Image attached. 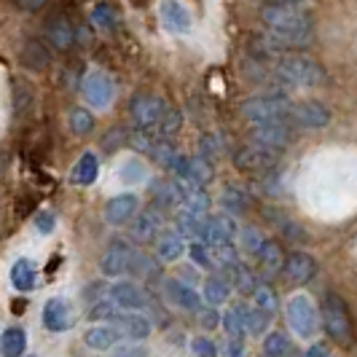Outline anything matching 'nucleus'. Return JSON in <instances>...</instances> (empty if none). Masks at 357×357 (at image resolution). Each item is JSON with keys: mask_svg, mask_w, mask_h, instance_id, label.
<instances>
[{"mask_svg": "<svg viewBox=\"0 0 357 357\" xmlns=\"http://www.w3.org/2000/svg\"><path fill=\"white\" fill-rule=\"evenodd\" d=\"M274 75L280 78V84L293 86V89H317L325 84V68L312 56L298 52L280 56L274 62Z\"/></svg>", "mask_w": 357, "mask_h": 357, "instance_id": "nucleus-1", "label": "nucleus"}, {"mask_svg": "<svg viewBox=\"0 0 357 357\" xmlns=\"http://www.w3.org/2000/svg\"><path fill=\"white\" fill-rule=\"evenodd\" d=\"M261 22L274 33H312V14L296 3H268L261 8Z\"/></svg>", "mask_w": 357, "mask_h": 357, "instance_id": "nucleus-2", "label": "nucleus"}, {"mask_svg": "<svg viewBox=\"0 0 357 357\" xmlns=\"http://www.w3.org/2000/svg\"><path fill=\"white\" fill-rule=\"evenodd\" d=\"M320 314L325 333L341 347H349L352 344V317H349V306L339 293H325Z\"/></svg>", "mask_w": 357, "mask_h": 357, "instance_id": "nucleus-3", "label": "nucleus"}, {"mask_svg": "<svg viewBox=\"0 0 357 357\" xmlns=\"http://www.w3.org/2000/svg\"><path fill=\"white\" fill-rule=\"evenodd\" d=\"M293 102L282 94H268V97H250L242 102V116L255 124H287Z\"/></svg>", "mask_w": 357, "mask_h": 357, "instance_id": "nucleus-4", "label": "nucleus"}, {"mask_svg": "<svg viewBox=\"0 0 357 357\" xmlns=\"http://www.w3.org/2000/svg\"><path fill=\"white\" fill-rule=\"evenodd\" d=\"M285 314L290 331L296 336H301V339H312L317 333V328H320V314H317V309L312 304V298L304 296V293H298V296H293L287 301Z\"/></svg>", "mask_w": 357, "mask_h": 357, "instance_id": "nucleus-5", "label": "nucleus"}, {"mask_svg": "<svg viewBox=\"0 0 357 357\" xmlns=\"http://www.w3.org/2000/svg\"><path fill=\"white\" fill-rule=\"evenodd\" d=\"M234 164L239 169H245V172H252V175H268V172H274L280 167V151L248 143L234 153Z\"/></svg>", "mask_w": 357, "mask_h": 357, "instance_id": "nucleus-6", "label": "nucleus"}, {"mask_svg": "<svg viewBox=\"0 0 357 357\" xmlns=\"http://www.w3.org/2000/svg\"><path fill=\"white\" fill-rule=\"evenodd\" d=\"M164 113H167V105L153 94H135V100L129 105V119H132L135 129H148V132L156 129Z\"/></svg>", "mask_w": 357, "mask_h": 357, "instance_id": "nucleus-7", "label": "nucleus"}, {"mask_svg": "<svg viewBox=\"0 0 357 357\" xmlns=\"http://www.w3.org/2000/svg\"><path fill=\"white\" fill-rule=\"evenodd\" d=\"M331 107L317 102V100H298L290 107V124L301 126V129H322L331 124Z\"/></svg>", "mask_w": 357, "mask_h": 357, "instance_id": "nucleus-8", "label": "nucleus"}, {"mask_svg": "<svg viewBox=\"0 0 357 357\" xmlns=\"http://www.w3.org/2000/svg\"><path fill=\"white\" fill-rule=\"evenodd\" d=\"M135 255L137 252L132 250V245L126 239H113L107 245V250L102 252V258H100V271L105 277H121V274H126L132 268Z\"/></svg>", "mask_w": 357, "mask_h": 357, "instance_id": "nucleus-9", "label": "nucleus"}, {"mask_svg": "<svg viewBox=\"0 0 357 357\" xmlns=\"http://www.w3.org/2000/svg\"><path fill=\"white\" fill-rule=\"evenodd\" d=\"M81 91H84L86 102L91 107H97V110H105L113 102V94H116L113 81L107 78L105 73H86L84 81H81Z\"/></svg>", "mask_w": 357, "mask_h": 357, "instance_id": "nucleus-10", "label": "nucleus"}, {"mask_svg": "<svg viewBox=\"0 0 357 357\" xmlns=\"http://www.w3.org/2000/svg\"><path fill=\"white\" fill-rule=\"evenodd\" d=\"M248 140L255 145H264L271 151H285L293 143V132L287 124H255L248 135Z\"/></svg>", "mask_w": 357, "mask_h": 357, "instance_id": "nucleus-11", "label": "nucleus"}, {"mask_svg": "<svg viewBox=\"0 0 357 357\" xmlns=\"http://www.w3.org/2000/svg\"><path fill=\"white\" fill-rule=\"evenodd\" d=\"M285 277L293 285H306L317 277V261L309 255L306 250H296L285 258Z\"/></svg>", "mask_w": 357, "mask_h": 357, "instance_id": "nucleus-12", "label": "nucleus"}, {"mask_svg": "<svg viewBox=\"0 0 357 357\" xmlns=\"http://www.w3.org/2000/svg\"><path fill=\"white\" fill-rule=\"evenodd\" d=\"M236 236V220L231 215L218 213L213 218H207V229H204V242L210 248L218 245H231V239Z\"/></svg>", "mask_w": 357, "mask_h": 357, "instance_id": "nucleus-13", "label": "nucleus"}, {"mask_svg": "<svg viewBox=\"0 0 357 357\" xmlns=\"http://www.w3.org/2000/svg\"><path fill=\"white\" fill-rule=\"evenodd\" d=\"M135 215H137V197L135 194H119V197L107 199L105 220L110 226H124L129 220H135Z\"/></svg>", "mask_w": 357, "mask_h": 357, "instance_id": "nucleus-14", "label": "nucleus"}, {"mask_svg": "<svg viewBox=\"0 0 357 357\" xmlns=\"http://www.w3.org/2000/svg\"><path fill=\"white\" fill-rule=\"evenodd\" d=\"M148 194L151 199L159 204V207H183V185L180 180H153L148 185Z\"/></svg>", "mask_w": 357, "mask_h": 357, "instance_id": "nucleus-15", "label": "nucleus"}, {"mask_svg": "<svg viewBox=\"0 0 357 357\" xmlns=\"http://www.w3.org/2000/svg\"><path fill=\"white\" fill-rule=\"evenodd\" d=\"M159 229H161L159 213L145 210V213L135 215V220H132V226H129V234H132V239H135V242H143L145 245V242L159 239Z\"/></svg>", "mask_w": 357, "mask_h": 357, "instance_id": "nucleus-16", "label": "nucleus"}, {"mask_svg": "<svg viewBox=\"0 0 357 357\" xmlns=\"http://www.w3.org/2000/svg\"><path fill=\"white\" fill-rule=\"evenodd\" d=\"M110 296H113V301L119 306H124L129 312H135V309H143L148 304V296H145V290L140 285H135V282H116V285L110 287Z\"/></svg>", "mask_w": 357, "mask_h": 357, "instance_id": "nucleus-17", "label": "nucleus"}, {"mask_svg": "<svg viewBox=\"0 0 357 357\" xmlns=\"http://www.w3.org/2000/svg\"><path fill=\"white\" fill-rule=\"evenodd\" d=\"M161 24L169 30V33H188L191 27V14L180 6L178 0H164L159 8Z\"/></svg>", "mask_w": 357, "mask_h": 357, "instance_id": "nucleus-18", "label": "nucleus"}, {"mask_svg": "<svg viewBox=\"0 0 357 357\" xmlns=\"http://www.w3.org/2000/svg\"><path fill=\"white\" fill-rule=\"evenodd\" d=\"M43 325L52 333H62L70 328V306L65 304L62 298H49L43 306Z\"/></svg>", "mask_w": 357, "mask_h": 357, "instance_id": "nucleus-19", "label": "nucleus"}, {"mask_svg": "<svg viewBox=\"0 0 357 357\" xmlns=\"http://www.w3.org/2000/svg\"><path fill=\"white\" fill-rule=\"evenodd\" d=\"M121 339V331L116 328V325H91L89 331L84 333V341H86V347L91 349H97V352H107V349H113L116 344Z\"/></svg>", "mask_w": 357, "mask_h": 357, "instance_id": "nucleus-20", "label": "nucleus"}, {"mask_svg": "<svg viewBox=\"0 0 357 357\" xmlns=\"http://www.w3.org/2000/svg\"><path fill=\"white\" fill-rule=\"evenodd\" d=\"M164 287H167V298H169L172 304H178L180 309H188V312H199L202 298H199V293L191 285H185V282H180V280H167Z\"/></svg>", "mask_w": 357, "mask_h": 357, "instance_id": "nucleus-21", "label": "nucleus"}, {"mask_svg": "<svg viewBox=\"0 0 357 357\" xmlns=\"http://www.w3.org/2000/svg\"><path fill=\"white\" fill-rule=\"evenodd\" d=\"M178 180L180 185H183V207L197 215H207V210H210V194L199 183H194V180H185V178H178Z\"/></svg>", "mask_w": 357, "mask_h": 357, "instance_id": "nucleus-22", "label": "nucleus"}, {"mask_svg": "<svg viewBox=\"0 0 357 357\" xmlns=\"http://www.w3.org/2000/svg\"><path fill=\"white\" fill-rule=\"evenodd\" d=\"M183 250H185V245H183V234L180 231L159 234V239H156V255H159V261L172 264V261H178L180 255H183Z\"/></svg>", "mask_w": 357, "mask_h": 357, "instance_id": "nucleus-23", "label": "nucleus"}, {"mask_svg": "<svg viewBox=\"0 0 357 357\" xmlns=\"http://www.w3.org/2000/svg\"><path fill=\"white\" fill-rule=\"evenodd\" d=\"M113 325L121 331V336H126V339H145L151 333V322L145 320L143 314H116Z\"/></svg>", "mask_w": 357, "mask_h": 357, "instance_id": "nucleus-24", "label": "nucleus"}, {"mask_svg": "<svg viewBox=\"0 0 357 357\" xmlns=\"http://www.w3.org/2000/svg\"><path fill=\"white\" fill-rule=\"evenodd\" d=\"M46 38L52 40L54 49L68 52V49L73 46V40H75V33H73V27H70V22H68V19L56 17L46 24Z\"/></svg>", "mask_w": 357, "mask_h": 357, "instance_id": "nucleus-25", "label": "nucleus"}, {"mask_svg": "<svg viewBox=\"0 0 357 357\" xmlns=\"http://www.w3.org/2000/svg\"><path fill=\"white\" fill-rule=\"evenodd\" d=\"M175 226H178V231L183 236H199V239H204V229H207V218L204 215H197L191 213V210H178L175 213Z\"/></svg>", "mask_w": 357, "mask_h": 357, "instance_id": "nucleus-26", "label": "nucleus"}, {"mask_svg": "<svg viewBox=\"0 0 357 357\" xmlns=\"http://www.w3.org/2000/svg\"><path fill=\"white\" fill-rule=\"evenodd\" d=\"M24 349H27V333H24V328H17V325L6 328L3 331V339H0V352H3V357H22Z\"/></svg>", "mask_w": 357, "mask_h": 357, "instance_id": "nucleus-27", "label": "nucleus"}, {"mask_svg": "<svg viewBox=\"0 0 357 357\" xmlns=\"http://www.w3.org/2000/svg\"><path fill=\"white\" fill-rule=\"evenodd\" d=\"M11 285L17 287L19 293H27L36 287V264L30 258H19L14 268H11Z\"/></svg>", "mask_w": 357, "mask_h": 357, "instance_id": "nucleus-28", "label": "nucleus"}, {"mask_svg": "<svg viewBox=\"0 0 357 357\" xmlns=\"http://www.w3.org/2000/svg\"><path fill=\"white\" fill-rule=\"evenodd\" d=\"M223 328L231 339H242L248 333V306L236 304L223 314Z\"/></svg>", "mask_w": 357, "mask_h": 357, "instance_id": "nucleus-29", "label": "nucleus"}, {"mask_svg": "<svg viewBox=\"0 0 357 357\" xmlns=\"http://www.w3.org/2000/svg\"><path fill=\"white\" fill-rule=\"evenodd\" d=\"M97 172H100V164H97V156L94 153H81V159L73 169V183L75 185H91L97 180Z\"/></svg>", "mask_w": 357, "mask_h": 357, "instance_id": "nucleus-30", "label": "nucleus"}, {"mask_svg": "<svg viewBox=\"0 0 357 357\" xmlns=\"http://www.w3.org/2000/svg\"><path fill=\"white\" fill-rule=\"evenodd\" d=\"M202 296H204V301L210 306H220L229 301V296H231V285L223 280V277H207L204 280V290H202Z\"/></svg>", "mask_w": 357, "mask_h": 357, "instance_id": "nucleus-31", "label": "nucleus"}, {"mask_svg": "<svg viewBox=\"0 0 357 357\" xmlns=\"http://www.w3.org/2000/svg\"><path fill=\"white\" fill-rule=\"evenodd\" d=\"M22 65L30 68V70H43L49 65V52L43 49V43L27 40L24 49H22Z\"/></svg>", "mask_w": 357, "mask_h": 357, "instance_id": "nucleus-32", "label": "nucleus"}, {"mask_svg": "<svg viewBox=\"0 0 357 357\" xmlns=\"http://www.w3.org/2000/svg\"><path fill=\"white\" fill-rule=\"evenodd\" d=\"M226 271H229V277H231V285L236 287L239 293H248V296H252V293H255L258 280H255V274H252L245 264H234V266H229Z\"/></svg>", "mask_w": 357, "mask_h": 357, "instance_id": "nucleus-33", "label": "nucleus"}, {"mask_svg": "<svg viewBox=\"0 0 357 357\" xmlns=\"http://www.w3.org/2000/svg\"><path fill=\"white\" fill-rule=\"evenodd\" d=\"M258 261H261V266L266 268V271H280V268H285V252H282V245L274 242V239H266V245H264V250H261V255H258Z\"/></svg>", "mask_w": 357, "mask_h": 357, "instance_id": "nucleus-34", "label": "nucleus"}, {"mask_svg": "<svg viewBox=\"0 0 357 357\" xmlns=\"http://www.w3.org/2000/svg\"><path fill=\"white\" fill-rule=\"evenodd\" d=\"M213 178H215V169L207 156H194V159L188 161V175H185V180H194L199 185H204V183H210Z\"/></svg>", "mask_w": 357, "mask_h": 357, "instance_id": "nucleus-35", "label": "nucleus"}, {"mask_svg": "<svg viewBox=\"0 0 357 357\" xmlns=\"http://www.w3.org/2000/svg\"><path fill=\"white\" fill-rule=\"evenodd\" d=\"M264 355L266 357H287L290 355V336L282 331H271L264 339Z\"/></svg>", "mask_w": 357, "mask_h": 357, "instance_id": "nucleus-36", "label": "nucleus"}, {"mask_svg": "<svg viewBox=\"0 0 357 357\" xmlns=\"http://www.w3.org/2000/svg\"><path fill=\"white\" fill-rule=\"evenodd\" d=\"M68 124H70L73 135L86 137L91 129H94V116H91L86 107H73L70 113H68Z\"/></svg>", "mask_w": 357, "mask_h": 357, "instance_id": "nucleus-37", "label": "nucleus"}, {"mask_svg": "<svg viewBox=\"0 0 357 357\" xmlns=\"http://www.w3.org/2000/svg\"><path fill=\"white\" fill-rule=\"evenodd\" d=\"M264 245H266V236H264V231L261 229H255V226H245L242 229V250H248L250 255H261V250H264Z\"/></svg>", "mask_w": 357, "mask_h": 357, "instance_id": "nucleus-38", "label": "nucleus"}, {"mask_svg": "<svg viewBox=\"0 0 357 357\" xmlns=\"http://www.w3.org/2000/svg\"><path fill=\"white\" fill-rule=\"evenodd\" d=\"M268 322H271V312L261 309V306L248 309V333H250V336H261V333H266Z\"/></svg>", "mask_w": 357, "mask_h": 357, "instance_id": "nucleus-39", "label": "nucleus"}, {"mask_svg": "<svg viewBox=\"0 0 357 357\" xmlns=\"http://www.w3.org/2000/svg\"><path fill=\"white\" fill-rule=\"evenodd\" d=\"M126 143L132 145L135 151H143V153H148V156H151L159 140H156V137H153L148 129H132V132L126 135Z\"/></svg>", "mask_w": 357, "mask_h": 357, "instance_id": "nucleus-40", "label": "nucleus"}, {"mask_svg": "<svg viewBox=\"0 0 357 357\" xmlns=\"http://www.w3.org/2000/svg\"><path fill=\"white\" fill-rule=\"evenodd\" d=\"M220 202H223V207H229L231 213H245V210L250 207V197H248L242 188H236V185L226 188V194L220 197Z\"/></svg>", "mask_w": 357, "mask_h": 357, "instance_id": "nucleus-41", "label": "nucleus"}, {"mask_svg": "<svg viewBox=\"0 0 357 357\" xmlns=\"http://www.w3.org/2000/svg\"><path fill=\"white\" fill-rule=\"evenodd\" d=\"M252 298H255V306H261V309H266V312H277V306H280V301H277V293H274V287L268 285V282H258V287H255V293H252Z\"/></svg>", "mask_w": 357, "mask_h": 357, "instance_id": "nucleus-42", "label": "nucleus"}, {"mask_svg": "<svg viewBox=\"0 0 357 357\" xmlns=\"http://www.w3.org/2000/svg\"><path fill=\"white\" fill-rule=\"evenodd\" d=\"M210 252H213L215 266L229 268V266H234V264H239V252H236L234 245H218V248H210Z\"/></svg>", "mask_w": 357, "mask_h": 357, "instance_id": "nucleus-43", "label": "nucleus"}, {"mask_svg": "<svg viewBox=\"0 0 357 357\" xmlns=\"http://www.w3.org/2000/svg\"><path fill=\"white\" fill-rule=\"evenodd\" d=\"M180 124H183V119H180L178 110L167 107V113H164V119H161V124L156 126V129H159L161 137H172V135H178L180 132Z\"/></svg>", "mask_w": 357, "mask_h": 357, "instance_id": "nucleus-44", "label": "nucleus"}, {"mask_svg": "<svg viewBox=\"0 0 357 357\" xmlns=\"http://www.w3.org/2000/svg\"><path fill=\"white\" fill-rule=\"evenodd\" d=\"M113 304H116V301H113ZM113 304H110L107 298H100L97 304H91V309H89V314H86V317H89V320H110V322H113V317L119 314Z\"/></svg>", "mask_w": 357, "mask_h": 357, "instance_id": "nucleus-45", "label": "nucleus"}, {"mask_svg": "<svg viewBox=\"0 0 357 357\" xmlns=\"http://www.w3.org/2000/svg\"><path fill=\"white\" fill-rule=\"evenodd\" d=\"M191 352H194V357H218V347L207 336H199L191 341Z\"/></svg>", "mask_w": 357, "mask_h": 357, "instance_id": "nucleus-46", "label": "nucleus"}, {"mask_svg": "<svg viewBox=\"0 0 357 357\" xmlns=\"http://www.w3.org/2000/svg\"><path fill=\"white\" fill-rule=\"evenodd\" d=\"M188 255H191V261H197L199 266H210V264H213V252L207 250L202 242H191Z\"/></svg>", "mask_w": 357, "mask_h": 357, "instance_id": "nucleus-47", "label": "nucleus"}, {"mask_svg": "<svg viewBox=\"0 0 357 357\" xmlns=\"http://www.w3.org/2000/svg\"><path fill=\"white\" fill-rule=\"evenodd\" d=\"M220 151H223V143H220L218 135H204V137H202V153H204L207 159L220 156Z\"/></svg>", "mask_w": 357, "mask_h": 357, "instance_id": "nucleus-48", "label": "nucleus"}, {"mask_svg": "<svg viewBox=\"0 0 357 357\" xmlns=\"http://www.w3.org/2000/svg\"><path fill=\"white\" fill-rule=\"evenodd\" d=\"M91 19H94V22H97V24H100L102 30H107V27H113V11L107 8L105 3H100V6L94 8V14H91Z\"/></svg>", "mask_w": 357, "mask_h": 357, "instance_id": "nucleus-49", "label": "nucleus"}, {"mask_svg": "<svg viewBox=\"0 0 357 357\" xmlns=\"http://www.w3.org/2000/svg\"><path fill=\"white\" fill-rule=\"evenodd\" d=\"M30 100H33V94H30V89L24 86V91L19 94V86H14V107H17V113H22V110H27L30 107Z\"/></svg>", "mask_w": 357, "mask_h": 357, "instance_id": "nucleus-50", "label": "nucleus"}, {"mask_svg": "<svg viewBox=\"0 0 357 357\" xmlns=\"http://www.w3.org/2000/svg\"><path fill=\"white\" fill-rule=\"evenodd\" d=\"M54 215L52 213H38V218H36V226H38V231L40 234H52L54 231Z\"/></svg>", "mask_w": 357, "mask_h": 357, "instance_id": "nucleus-51", "label": "nucleus"}, {"mask_svg": "<svg viewBox=\"0 0 357 357\" xmlns=\"http://www.w3.org/2000/svg\"><path fill=\"white\" fill-rule=\"evenodd\" d=\"M14 6H17L19 11H40L49 0H11Z\"/></svg>", "mask_w": 357, "mask_h": 357, "instance_id": "nucleus-52", "label": "nucleus"}, {"mask_svg": "<svg viewBox=\"0 0 357 357\" xmlns=\"http://www.w3.org/2000/svg\"><path fill=\"white\" fill-rule=\"evenodd\" d=\"M226 355H229V357H245V347H242V341H239V339L229 341V347H226Z\"/></svg>", "mask_w": 357, "mask_h": 357, "instance_id": "nucleus-53", "label": "nucleus"}, {"mask_svg": "<svg viewBox=\"0 0 357 357\" xmlns=\"http://www.w3.org/2000/svg\"><path fill=\"white\" fill-rule=\"evenodd\" d=\"M204 317H202V322H204V328H215L218 322H220V317H218V312H215V306L213 309H207V312H202Z\"/></svg>", "mask_w": 357, "mask_h": 357, "instance_id": "nucleus-54", "label": "nucleus"}, {"mask_svg": "<svg viewBox=\"0 0 357 357\" xmlns=\"http://www.w3.org/2000/svg\"><path fill=\"white\" fill-rule=\"evenodd\" d=\"M304 357H325V349H322V347H312Z\"/></svg>", "mask_w": 357, "mask_h": 357, "instance_id": "nucleus-55", "label": "nucleus"}, {"mask_svg": "<svg viewBox=\"0 0 357 357\" xmlns=\"http://www.w3.org/2000/svg\"><path fill=\"white\" fill-rule=\"evenodd\" d=\"M274 3H301V0H274Z\"/></svg>", "mask_w": 357, "mask_h": 357, "instance_id": "nucleus-56", "label": "nucleus"}, {"mask_svg": "<svg viewBox=\"0 0 357 357\" xmlns=\"http://www.w3.org/2000/svg\"><path fill=\"white\" fill-rule=\"evenodd\" d=\"M30 357H36V355H30Z\"/></svg>", "mask_w": 357, "mask_h": 357, "instance_id": "nucleus-57", "label": "nucleus"}]
</instances>
